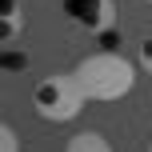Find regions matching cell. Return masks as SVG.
<instances>
[{
  "instance_id": "obj_1",
  "label": "cell",
  "mask_w": 152,
  "mask_h": 152,
  "mask_svg": "<svg viewBox=\"0 0 152 152\" xmlns=\"http://www.w3.org/2000/svg\"><path fill=\"white\" fill-rule=\"evenodd\" d=\"M136 68L140 64H132L128 56H120V52H92V56H84L72 72H76V80H80V88H84L88 100L112 104V100L128 96V92L136 88Z\"/></svg>"
},
{
  "instance_id": "obj_2",
  "label": "cell",
  "mask_w": 152,
  "mask_h": 152,
  "mask_svg": "<svg viewBox=\"0 0 152 152\" xmlns=\"http://www.w3.org/2000/svg\"><path fill=\"white\" fill-rule=\"evenodd\" d=\"M84 88L76 80V72H52L32 88V108H36L40 120H52V124H68L80 116L84 108Z\"/></svg>"
},
{
  "instance_id": "obj_3",
  "label": "cell",
  "mask_w": 152,
  "mask_h": 152,
  "mask_svg": "<svg viewBox=\"0 0 152 152\" xmlns=\"http://www.w3.org/2000/svg\"><path fill=\"white\" fill-rule=\"evenodd\" d=\"M60 8H64V16H68L76 28H84V32H104L116 20L112 0H64Z\"/></svg>"
},
{
  "instance_id": "obj_4",
  "label": "cell",
  "mask_w": 152,
  "mask_h": 152,
  "mask_svg": "<svg viewBox=\"0 0 152 152\" xmlns=\"http://www.w3.org/2000/svg\"><path fill=\"white\" fill-rule=\"evenodd\" d=\"M68 152H112V144H108L104 132L84 128V132H76V136L68 140Z\"/></svg>"
},
{
  "instance_id": "obj_5",
  "label": "cell",
  "mask_w": 152,
  "mask_h": 152,
  "mask_svg": "<svg viewBox=\"0 0 152 152\" xmlns=\"http://www.w3.org/2000/svg\"><path fill=\"white\" fill-rule=\"evenodd\" d=\"M136 64H140V72L152 76V36H144V40L136 44Z\"/></svg>"
},
{
  "instance_id": "obj_6",
  "label": "cell",
  "mask_w": 152,
  "mask_h": 152,
  "mask_svg": "<svg viewBox=\"0 0 152 152\" xmlns=\"http://www.w3.org/2000/svg\"><path fill=\"white\" fill-rule=\"evenodd\" d=\"M0 152H20V136H16L12 124H4V128H0Z\"/></svg>"
},
{
  "instance_id": "obj_7",
  "label": "cell",
  "mask_w": 152,
  "mask_h": 152,
  "mask_svg": "<svg viewBox=\"0 0 152 152\" xmlns=\"http://www.w3.org/2000/svg\"><path fill=\"white\" fill-rule=\"evenodd\" d=\"M144 4H152V0H144Z\"/></svg>"
},
{
  "instance_id": "obj_8",
  "label": "cell",
  "mask_w": 152,
  "mask_h": 152,
  "mask_svg": "<svg viewBox=\"0 0 152 152\" xmlns=\"http://www.w3.org/2000/svg\"><path fill=\"white\" fill-rule=\"evenodd\" d=\"M148 152H152V144H148Z\"/></svg>"
}]
</instances>
